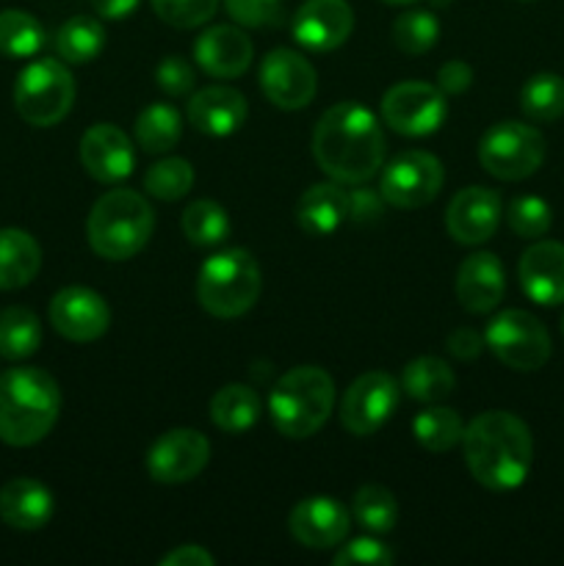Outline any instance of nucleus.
Masks as SVG:
<instances>
[{"label":"nucleus","mask_w":564,"mask_h":566,"mask_svg":"<svg viewBox=\"0 0 564 566\" xmlns=\"http://www.w3.org/2000/svg\"><path fill=\"white\" fill-rule=\"evenodd\" d=\"M479 160L498 180H525L545 160V138L523 122H498L481 136Z\"/></svg>","instance_id":"obj_8"},{"label":"nucleus","mask_w":564,"mask_h":566,"mask_svg":"<svg viewBox=\"0 0 564 566\" xmlns=\"http://www.w3.org/2000/svg\"><path fill=\"white\" fill-rule=\"evenodd\" d=\"M385 133L359 103H337L318 119L313 155L318 169L343 186H363L385 166Z\"/></svg>","instance_id":"obj_1"},{"label":"nucleus","mask_w":564,"mask_h":566,"mask_svg":"<svg viewBox=\"0 0 564 566\" xmlns=\"http://www.w3.org/2000/svg\"><path fill=\"white\" fill-rule=\"evenodd\" d=\"M105 48V28L94 17H72L55 33V50L70 64H88Z\"/></svg>","instance_id":"obj_31"},{"label":"nucleus","mask_w":564,"mask_h":566,"mask_svg":"<svg viewBox=\"0 0 564 566\" xmlns=\"http://www.w3.org/2000/svg\"><path fill=\"white\" fill-rule=\"evenodd\" d=\"M335 407V381L315 365H299L280 376L269 398L276 431L291 440L313 437Z\"/></svg>","instance_id":"obj_4"},{"label":"nucleus","mask_w":564,"mask_h":566,"mask_svg":"<svg viewBox=\"0 0 564 566\" xmlns=\"http://www.w3.org/2000/svg\"><path fill=\"white\" fill-rule=\"evenodd\" d=\"M562 335H564V315H562Z\"/></svg>","instance_id":"obj_50"},{"label":"nucleus","mask_w":564,"mask_h":566,"mask_svg":"<svg viewBox=\"0 0 564 566\" xmlns=\"http://www.w3.org/2000/svg\"><path fill=\"white\" fill-rule=\"evenodd\" d=\"M263 291L260 265L247 249H224L205 260L197 276V298L213 318L249 313Z\"/></svg>","instance_id":"obj_6"},{"label":"nucleus","mask_w":564,"mask_h":566,"mask_svg":"<svg viewBox=\"0 0 564 566\" xmlns=\"http://www.w3.org/2000/svg\"><path fill=\"white\" fill-rule=\"evenodd\" d=\"M227 14L243 28H271L280 25L285 17L282 0H224Z\"/></svg>","instance_id":"obj_41"},{"label":"nucleus","mask_w":564,"mask_h":566,"mask_svg":"<svg viewBox=\"0 0 564 566\" xmlns=\"http://www.w3.org/2000/svg\"><path fill=\"white\" fill-rule=\"evenodd\" d=\"M520 108L531 122H556L564 116V77L556 72H536L520 92Z\"/></svg>","instance_id":"obj_33"},{"label":"nucleus","mask_w":564,"mask_h":566,"mask_svg":"<svg viewBox=\"0 0 564 566\" xmlns=\"http://www.w3.org/2000/svg\"><path fill=\"white\" fill-rule=\"evenodd\" d=\"M398 403V385L390 374L370 370L352 381L341 401V423L348 434L370 437L387 423Z\"/></svg>","instance_id":"obj_12"},{"label":"nucleus","mask_w":564,"mask_h":566,"mask_svg":"<svg viewBox=\"0 0 564 566\" xmlns=\"http://www.w3.org/2000/svg\"><path fill=\"white\" fill-rule=\"evenodd\" d=\"M44 48V28L33 14L22 9L0 11V55L31 59Z\"/></svg>","instance_id":"obj_32"},{"label":"nucleus","mask_w":564,"mask_h":566,"mask_svg":"<svg viewBox=\"0 0 564 566\" xmlns=\"http://www.w3.org/2000/svg\"><path fill=\"white\" fill-rule=\"evenodd\" d=\"M50 324L72 343H94L108 332L111 310L92 287H64L50 302Z\"/></svg>","instance_id":"obj_15"},{"label":"nucleus","mask_w":564,"mask_h":566,"mask_svg":"<svg viewBox=\"0 0 564 566\" xmlns=\"http://www.w3.org/2000/svg\"><path fill=\"white\" fill-rule=\"evenodd\" d=\"M352 514L370 534H390L398 520V503L390 490L379 484L359 486L352 501Z\"/></svg>","instance_id":"obj_35"},{"label":"nucleus","mask_w":564,"mask_h":566,"mask_svg":"<svg viewBox=\"0 0 564 566\" xmlns=\"http://www.w3.org/2000/svg\"><path fill=\"white\" fill-rule=\"evenodd\" d=\"M501 197L492 188L468 186L448 202L446 227L448 235L464 247H479L495 235L501 224Z\"/></svg>","instance_id":"obj_16"},{"label":"nucleus","mask_w":564,"mask_h":566,"mask_svg":"<svg viewBox=\"0 0 564 566\" xmlns=\"http://www.w3.org/2000/svg\"><path fill=\"white\" fill-rule=\"evenodd\" d=\"M412 434L426 451L446 453L453 446H459L464 437V423L453 409L448 407H429L412 420Z\"/></svg>","instance_id":"obj_34"},{"label":"nucleus","mask_w":564,"mask_h":566,"mask_svg":"<svg viewBox=\"0 0 564 566\" xmlns=\"http://www.w3.org/2000/svg\"><path fill=\"white\" fill-rule=\"evenodd\" d=\"M75 103V77L61 61L39 59L14 83V108L28 125L53 127Z\"/></svg>","instance_id":"obj_7"},{"label":"nucleus","mask_w":564,"mask_h":566,"mask_svg":"<svg viewBox=\"0 0 564 566\" xmlns=\"http://www.w3.org/2000/svg\"><path fill=\"white\" fill-rule=\"evenodd\" d=\"M153 9L166 25L186 31L213 20L219 0H153Z\"/></svg>","instance_id":"obj_40"},{"label":"nucleus","mask_w":564,"mask_h":566,"mask_svg":"<svg viewBox=\"0 0 564 566\" xmlns=\"http://www.w3.org/2000/svg\"><path fill=\"white\" fill-rule=\"evenodd\" d=\"M81 164L94 180L119 182L133 171L136 155L127 133L116 125H92L81 138Z\"/></svg>","instance_id":"obj_20"},{"label":"nucleus","mask_w":564,"mask_h":566,"mask_svg":"<svg viewBox=\"0 0 564 566\" xmlns=\"http://www.w3.org/2000/svg\"><path fill=\"white\" fill-rule=\"evenodd\" d=\"M296 221L307 235H332L352 221V193L343 182H315L299 199Z\"/></svg>","instance_id":"obj_24"},{"label":"nucleus","mask_w":564,"mask_h":566,"mask_svg":"<svg viewBox=\"0 0 564 566\" xmlns=\"http://www.w3.org/2000/svg\"><path fill=\"white\" fill-rule=\"evenodd\" d=\"M442 164L431 153L424 149H409V153L396 155L382 171L379 193L387 205L398 210H415L429 205L440 193Z\"/></svg>","instance_id":"obj_10"},{"label":"nucleus","mask_w":564,"mask_h":566,"mask_svg":"<svg viewBox=\"0 0 564 566\" xmlns=\"http://www.w3.org/2000/svg\"><path fill=\"white\" fill-rule=\"evenodd\" d=\"M520 287L542 307L564 304V243L536 241L520 258Z\"/></svg>","instance_id":"obj_21"},{"label":"nucleus","mask_w":564,"mask_h":566,"mask_svg":"<svg viewBox=\"0 0 564 566\" xmlns=\"http://www.w3.org/2000/svg\"><path fill=\"white\" fill-rule=\"evenodd\" d=\"M446 94L424 81H404L382 97V119L401 136H429L446 122Z\"/></svg>","instance_id":"obj_11"},{"label":"nucleus","mask_w":564,"mask_h":566,"mask_svg":"<svg viewBox=\"0 0 564 566\" xmlns=\"http://www.w3.org/2000/svg\"><path fill=\"white\" fill-rule=\"evenodd\" d=\"M247 97L230 86H208L194 92L188 103V119L205 136L224 138L241 130L247 122Z\"/></svg>","instance_id":"obj_23"},{"label":"nucleus","mask_w":564,"mask_h":566,"mask_svg":"<svg viewBox=\"0 0 564 566\" xmlns=\"http://www.w3.org/2000/svg\"><path fill=\"white\" fill-rule=\"evenodd\" d=\"M260 88L276 108L299 111L313 103L318 77H315L313 64L302 53L276 48L260 64Z\"/></svg>","instance_id":"obj_13"},{"label":"nucleus","mask_w":564,"mask_h":566,"mask_svg":"<svg viewBox=\"0 0 564 566\" xmlns=\"http://www.w3.org/2000/svg\"><path fill=\"white\" fill-rule=\"evenodd\" d=\"M42 346V324L28 307L0 310V357L25 359Z\"/></svg>","instance_id":"obj_30"},{"label":"nucleus","mask_w":564,"mask_h":566,"mask_svg":"<svg viewBox=\"0 0 564 566\" xmlns=\"http://www.w3.org/2000/svg\"><path fill=\"white\" fill-rule=\"evenodd\" d=\"M42 269V249L25 230H0V291L31 285Z\"/></svg>","instance_id":"obj_26"},{"label":"nucleus","mask_w":564,"mask_h":566,"mask_svg":"<svg viewBox=\"0 0 564 566\" xmlns=\"http://www.w3.org/2000/svg\"><path fill=\"white\" fill-rule=\"evenodd\" d=\"M210 459V442L202 431L171 429L147 451V473L158 484H186L197 479Z\"/></svg>","instance_id":"obj_14"},{"label":"nucleus","mask_w":564,"mask_h":566,"mask_svg":"<svg viewBox=\"0 0 564 566\" xmlns=\"http://www.w3.org/2000/svg\"><path fill=\"white\" fill-rule=\"evenodd\" d=\"M506 293V274L492 252H476L462 260L457 271V298L468 313L484 315L501 304Z\"/></svg>","instance_id":"obj_22"},{"label":"nucleus","mask_w":564,"mask_h":566,"mask_svg":"<svg viewBox=\"0 0 564 566\" xmlns=\"http://www.w3.org/2000/svg\"><path fill=\"white\" fill-rule=\"evenodd\" d=\"M382 3H390V6H404V3H412V0H382Z\"/></svg>","instance_id":"obj_49"},{"label":"nucleus","mask_w":564,"mask_h":566,"mask_svg":"<svg viewBox=\"0 0 564 566\" xmlns=\"http://www.w3.org/2000/svg\"><path fill=\"white\" fill-rule=\"evenodd\" d=\"M484 346L506 368L531 374L551 359V335L536 315L525 310H503L487 324Z\"/></svg>","instance_id":"obj_9"},{"label":"nucleus","mask_w":564,"mask_h":566,"mask_svg":"<svg viewBox=\"0 0 564 566\" xmlns=\"http://www.w3.org/2000/svg\"><path fill=\"white\" fill-rule=\"evenodd\" d=\"M252 39L236 25L208 28L199 33L197 44H194V61L199 64V70L208 72L210 77H221V81L243 75L252 64Z\"/></svg>","instance_id":"obj_19"},{"label":"nucleus","mask_w":564,"mask_h":566,"mask_svg":"<svg viewBox=\"0 0 564 566\" xmlns=\"http://www.w3.org/2000/svg\"><path fill=\"white\" fill-rule=\"evenodd\" d=\"M194 186V166L186 158H164L144 175V188L160 202H177Z\"/></svg>","instance_id":"obj_38"},{"label":"nucleus","mask_w":564,"mask_h":566,"mask_svg":"<svg viewBox=\"0 0 564 566\" xmlns=\"http://www.w3.org/2000/svg\"><path fill=\"white\" fill-rule=\"evenodd\" d=\"M470 83H473V70H470V64H464V61L459 59L448 61V64H442L440 72H437V88H440L442 94H462L468 92Z\"/></svg>","instance_id":"obj_44"},{"label":"nucleus","mask_w":564,"mask_h":566,"mask_svg":"<svg viewBox=\"0 0 564 566\" xmlns=\"http://www.w3.org/2000/svg\"><path fill=\"white\" fill-rule=\"evenodd\" d=\"M354 28V11L346 0H307L293 17V39L313 53L337 50Z\"/></svg>","instance_id":"obj_18"},{"label":"nucleus","mask_w":564,"mask_h":566,"mask_svg":"<svg viewBox=\"0 0 564 566\" xmlns=\"http://www.w3.org/2000/svg\"><path fill=\"white\" fill-rule=\"evenodd\" d=\"M506 221L514 235L520 238H542L547 235L553 224V210L540 197H518L509 202Z\"/></svg>","instance_id":"obj_39"},{"label":"nucleus","mask_w":564,"mask_h":566,"mask_svg":"<svg viewBox=\"0 0 564 566\" xmlns=\"http://www.w3.org/2000/svg\"><path fill=\"white\" fill-rule=\"evenodd\" d=\"M448 352L453 354L457 359H476L481 354V348H484V337L479 335V332L473 329H457L448 335Z\"/></svg>","instance_id":"obj_45"},{"label":"nucleus","mask_w":564,"mask_h":566,"mask_svg":"<svg viewBox=\"0 0 564 566\" xmlns=\"http://www.w3.org/2000/svg\"><path fill=\"white\" fill-rule=\"evenodd\" d=\"M263 412V401L249 385H227L210 398V420L224 434H243Z\"/></svg>","instance_id":"obj_27"},{"label":"nucleus","mask_w":564,"mask_h":566,"mask_svg":"<svg viewBox=\"0 0 564 566\" xmlns=\"http://www.w3.org/2000/svg\"><path fill=\"white\" fill-rule=\"evenodd\" d=\"M393 562H396V556H393L390 547L379 539H368V536H359L335 553L337 566H387Z\"/></svg>","instance_id":"obj_42"},{"label":"nucleus","mask_w":564,"mask_h":566,"mask_svg":"<svg viewBox=\"0 0 564 566\" xmlns=\"http://www.w3.org/2000/svg\"><path fill=\"white\" fill-rule=\"evenodd\" d=\"M182 119L175 105L155 103L138 114L136 119V142L144 153L164 155L180 142Z\"/></svg>","instance_id":"obj_29"},{"label":"nucleus","mask_w":564,"mask_h":566,"mask_svg":"<svg viewBox=\"0 0 564 566\" xmlns=\"http://www.w3.org/2000/svg\"><path fill=\"white\" fill-rule=\"evenodd\" d=\"M142 0H92L94 11H97L103 20H125L133 11L138 9Z\"/></svg>","instance_id":"obj_48"},{"label":"nucleus","mask_w":564,"mask_h":566,"mask_svg":"<svg viewBox=\"0 0 564 566\" xmlns=\"http://www.w3.org/2000/svg\"><path fill=\"white\" fill-rule=\"evenodd\" d=\"M182 232L194 247H216L230 235V216L210 199H197L182 213Z\"/></svg>","instance_id":"obj_37"},{"label":"nucleus","mask_w":564,"mask_h":566,"mask_svg":"<svg viewBox=\"0 0 564 566\" xmlns=\"http://www.w3.org/2000/svg\"><path fill=\"white\" fill-rule=\"evenodd\" d=\"M61 412V390L42 368H11L0 374V442L28 448L53 431Z\"/></svg>","instance_id":"obj_3"},{"label":"nucleus","mask_w":564,"mask_h":566,"mask_svg":"<svg viewBox=\"0 0 564 566\" xmlns=\"http://www.w3.org/2000/svg\"><path fill=\"white\" fill-rule=\"evenodd\" d=\"M352 193V221H376L382 216V193H370L368 188H357Z\"/></svg>","instance_id":"obj_46"},{"label":"nucleus","mask_w":564,"mask_h":566,"mask_svg":"<svg viewBox=\"0 0 564 566\" xmlns=\"http://www.w3.org/2000/svg\"><path fill=\"white\" fill-rule=\"evenodd\" d=\"M160 566H213V556L199 545H180L160 558Z\"/></svg>","instance_id":"obj_47"},{"label":"nucleus","mask_w":564,"mask_h":566,"mask_svg":"<svg viewBox=\"0 0 564 566\" xmlns=\"http://www.w3.org/2000/svg\"><path fill=\"white\" fill-rule=\"evenodd\" d=\"M348 509L341 501L326 495L304 497L293 506L288 517L293 539L310 551H326V547L343 545L348 536Z\"/></svg>","instance_id":"obj_17"},{"label":"nucleus","mask_w":564,"mask_h":566,"mask_svg":"<svg viewBox=\"0 0 564 566\" xmlns=\"http://www.w3.org/2000/svg\"><path fill=\"white\" fill-rule=\"evenodd\" d=\"M393 44L407 55L429 53L440 39V20L426 9H409L393 20Z\"/></svg>","instance_id":"obj_36"},{"label":"nucleus","mask_w":564,"mask_h":566,"mask_svg":"<svg viewBox=\"0 0 564 566\" xmlns=\"http://www.w3.org/2000/svg\"><path fill=\"white\" fill-rule=\"evenodd\" d=\"M155 81L171 97H186V94L194 92L197 77H194L191 64L182 55H166L158 64V70H155Z\"/></svg>","instance_id":"obj_43"},{"label":"nucleus","mask_w":564,"mask_h":566,"mask_svg":"<svg viewBox=\"0 0 564 566\" xmlns=\"http://www.w3.org/2000/svg\"><path fill=\"white\" fill-rule=\"evenodd\" d=\"M457 385L451 365L440 357H418L404 368L401 387L412 401L437 403L448 398Z\"/></svg>","instance_id":"obj_28"},{"label":"nucleus","mask_w":564,"mask_h":566,"mask_svg":"<svg viewBox=\"0 0 564 566\" xmlns=\"http://www.w3.org/2000/svg\"><path fill=\"white\" fill-rule=\"evenodd\" d=\"M464 462L470 475L492 492L518 490L534 464V440L518 415L492 412L479 415L464 426Z\"/></svg>","instance_id":"obj_2"},{"label":"nucleus","mask_w":564,"mask_h":566,"mask_svg":"<svg viewBox=\"0 0 564 566\" xmlns=\"http://www.w3.org/2000/svg\"><path fill=\"white\" fill-rule=\"evenodd\" d=\"M53 495L33 479H11L0 486V520L17 531H39L53 517Z\"/></svg>","instance_id":"obj_25"},{"label":"nucleus","mask_w":564,"mask_h":566,"mask_svg":"<svg viewBox=\"0 0 564 566\" xmlns=\"http://www.w3.org/2000/svg\"><path fill=\"white\" fill-rule=\"evenodd\" d=\"M155 213L147 199L127 188H114L94 202L86 232L94 254L105 260H127L147 247Z\"/></svg>","instance_id":"obj_5"}]
</instances>
